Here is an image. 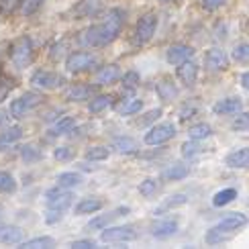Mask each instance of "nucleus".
<instances>
[{
    "label": "nucleus",
    "mask_w": 249,
    "mask_h": 249,
    "mask_svg": "<svg viewBox=\"0 0 249 249\" xmlns=\"http://www.w3.org/2000/svg\"><path fill=\"white\" fill-rule=\"evenodd\" d=\"M31 84H33L37 90L43 92H51V90H59L66 84V78L57 74L53 70H37L33 76H31Z\"/></svg>",
    "instance_id": "nucleus-7"
},
{
    "label": "nucleus",
    "mask_w": 249,
    "mask_h": 249,
    "mask_svg": "<svg viewBox=\"0 0 249 249\" xmlns=\"http://www.w3.org/2000/svg\"><path fill=\"white\" fill-rule=\"evenodd\" d=\"M102 206H105V202H102L98 196H86V198H82L76 206H74V214L82 216V214H94L98 213Z\"/></svg>",
    "instance_id": "nucleus-26"
},
{
    "label": "nucleus",
    "mask_w": 249,
    "mask_h": 249,
    "mask_svg": "<svg viewBox=\"0 0 249 249\" xmlns=\"http://www.w3.org/2000/svg\"><path fill=\"white\" fill-rule=\"evenodd\" d=\"M213 133L214 131H213V127L209 123H196V124H192V127L188 129V137L196 139V141H204V139H209Z\"/></svg>",
    "instance_id": "nucleus-34"
},
{
    "label": "nucleus",
    "mask_w": 249,
    "mask_h": 249,
    "mask_svg": "<svg viewBox=\"0 0 249 249\" xmlns=\"http://www.w3.org/2000/svg\"><path fill=\"white\" fill-rule=\"evenodd\" d=\"M43 2L45 0H23L18 6V13L23 15V17H33L37 15L41 8H43Z\"/></svg>",
    "instance_id": "nucleus-39"
},
{
    "label": "nucleus",
    "mask_w": 249,
    "mask_h": 249,
    "mask_svg": "<svg viewBox=\"0 0 249 249\" xmlns=\"http://www.w3.org/2000/svg\"><path fill=\"white\" fill-rule=\"evenodd\" d=\"M15 88V80L13 78H6V76H0V105L8 98L10 90Z\"/></svg>",
    "instance_id": "nucleus-45"
},
{
    "label": "nucleus",
    "mask_w": 249,
    "mask_h": 249,
    "mask_svg": "<svg viewBox=\"0 0 249 249\" xmlns=\"http://www.w3.org/2000/svg\"><path fill=\"white\" fill-rule=\"evenodd\" d=\"M110 147L115 149L117 153L129 155V153H135L139 149V143H137L135 137H129V135H117V137L110 139Z\"/></svg>",
    "instance_id": "nucleus-23"
},
{
    "label": "nucleus",
    "mask_w": 249,
    "mask_h": 249,
    "mask_svg": "<svg viewBox=\"0 0 249 249\" xmlns=\"http://www.w3.org/2000/svg\"><path fill=\"white\" fill-rule=\"evenodd\" d=\"M17 190V180L8 172H0V192L2 194H13Z\"/></svg>",
    "instance_id": "nucleus-43"
},
{
    "label": "nucleus",
    "mask_w": 249,
    "mask_h": 249,
    "mask_svg": "<svg viewBox=\"0 0 249 249\" xmlns=\"http://www.w3.org/2000/svg\"><path fill=\"white\" fill-rule=\"evenodd\" d=\"M6 51H8V45H6V43H0V59L4 57V53H6Z\"/></svg>",
    "instance_id": "nucleus-54"
},
{
    "label": "nucleus",
    "mask_w": 249,
    "mask_h": 249,
    "mask_svg": "<svg viewBox=\"0 0 249 249\" xmlns=\"http://www.w3.org/2000/svg\"><path fill=\"white\" fill-rule=\"evenodd\" d=\"M231 57L237 61V64L249 66V43H247V41H241V43H237V45L233 47Z\"/></svg>",
    "instance_id": "nucleus-37"
},
{
    "label": "nucleus",
    "mask_w": 249,
    "mask_h": 249,
    "mask_svg": "<svg viewBox=\"0 0 249 249\" xmlns=\"http://www.w3.org/2000/svg\"><path fill=\"white\" fill-rule=\"evenodd\" d=\"M161 117V108H151L149 112H145L143 115V121H139L141 127H145V123H153V121H158Z\"/></svg>",
    "instance_id": "nucleus-50"
},
{
    "label": "nucleus",
    "mask_w": 249,
    "mask_h": 249,
    "mask_svg": "<svg viewBox=\"0 0 249 249\" xmlns=\"http://www.w3.org/2000/svg\"><path fill=\"white\" fill-rule=\"evenodd\" d=\"M133 239H137L135 227L131 225H117V227H107L100 231V241L102 243H129Z\"/></svg>",
    "instance_id": "nucleus-10"
},
{
    "label": "nucleus",
    "mask_w": 249,
    "mask_h": 249,
    "mask_svg": "<svg viewBox=\"0 0 249 249\" xmlns=\"http://www.w3.org/2000/svg\"><path fill=\"white\" fill-rule=\"evenodd\" d=\"M124 27V13L121 8H108L98 23H92L84 33V43L90 47H107L115 41Z\"/></svg>",
    "instance_id": "nucleus-1"
},
{
    "label": "nucleus",
    "mask_w": 249,
    "mask_h": 249,
    "mask_svg": "<svg viewBox=\"0 0 249 249\" xmlns=\"http://www.w3.org/2000/svg\"><path fill=\"white\" fill-rule=\"evenodd\" d=\"M182 158H196L200 151H202V147H200V141H196V139H190V141H186V143H182Z\"/></svg>",
    "instance_id": "nucleus-44"
},
{
    "label": "nucleus",
    "mask_w": 249,
    "mask_h": 249,
    "mask_svg": "<svg viewBox=\"0 0 249 249\" xmlns=\"http://www.w3.org/2000/svg\"><path fill=\"white\" fill-rule=\"evenodd\" d=\"M160 2H178V0H160Z\"/></svg>",
    "instance_id": "nucleus-55"
},
{
    "label": "nucleus",
    "mask_w": 249,
    "mask_h": 249,
    "mask_svg": "<svg viewBox=\"0 0 249 249\" xmlns=\"http://www.w3.org/2000/svg\"><path fill=\"white\" fill-rule=\"evenodd\" d=\"M6 119H10V112H6L4 108H0V127L6 123Z\"/></svg>",
    "instance_id": "nucleus-53"
},
{
    "label": "nucleus",
    "mask_w": 249,
    "mask_h": 249,
    "mask_svg": "<svg viewBox=\"0 0 249 249\" xmlns=\"http://www.w3.org/2000/svg\"><path fill=\"white\" fill-rule=\"evenodd\" d=\"M158 25H160V18L155 13H145L141 15V18L137 20L135 25V43L137 45H147L149 41L155 37L158 33Z\"/></svg>",
    "instance_id": "nucleus-4"
},
{
    "label": "nucleus",
    "mask_w": 249,
    "mask_h": 249,
    "mask_svg": "<svg viewBox=\"0 0 249 249\" xmlns=\"http://www.w3.org/2000/svg\"><path fill=\"white\" fill-rule=\"evenodd\" d=\"M239 84H241V88H243V90H249V70H247V71H243V74L239 76Z\"/></svg>",
    "instance_id": "nucleus-52"
},
{
    "label": "nucleus",
    "mask_w": 249,
    "mask_h": 249,
    "mask_svg": "<svg viewBox=\"0 0 249 249\" xmlns=\"http://www.w3.org/2000/svg\"><path fill=\"white\" fill-rule=\"evenodd\" d=\"M247 225H249V216L247 214H243V213H227L219 223L206 231L204 243L206 245L227 243L237 231H241L243 227H247Z\"/></svg>",
    "instance_id": "nucleus-2"
},
{
    "label": "nucleus",
    "mask_w": 249,
    "mask_h": 249,
    "mask_svg": "<svg viewBox=\"0 0 249 249\" xmlns=\"http://www.w3.org/2000/svg\"><path fill=\"white\" fill-rule=\"evenodd\" d=\"M20 2L23 0H0V10H2V15H13L15 10H18Z\"/></svg>",
    "instance_id": "nucleus-48"
},
{
    "label": "nucleus",
    "mask_w": 249,
    "mask_h": 249,
    "mask_svg": "<svg viewBox=\"0 0 249 249\" xmlns=\"http://www.w3.org/2000/svg\"><path fill=\"white\" fill-rule=\"evenodd\" d=\"M115 110H117V115H121V117H135V115H139V112L143 110V100L141 98H124V100L117 102Z\"/></svg>",
    "instance_id": "nucleus-24"
},
{
    "label": "nucleus",
    "mask_w": 249,
    "mask_h": 249,
    "mask_svg": "<svg viewBox=\"0 0 249 249\" xmlns=\"http://www.w3.org/2000/svg\"><path fill=\"white\" fill-rule=\"evenodd\" d=\"M192 55H194V47L186 45V43H176L165 49V61H168L170 66H180L184 61L192 59Z\"/></svg>",
    "instance_id": "nucleus-15"
},
{
    "label": "nucleus",
    "mask_w": 249,
    "mask_h": 249,
    "mask_svg": "<svg viewBox=\"0 0 249 249\" xmlns=\"http://www.w3.org/2000/svg\"><path fill=\"white\" fill-rule=\"evenodd\" d=\"M102 0H78V2L70 8V17L74 20H82V18H94L100 15L102 10Z\"/></svg>",
    "instance_id": "nucleus-13"
},
{
    "label": "nucleus",
    "mask_w": 249,
    "mask_h": 249,
    "mask_svg": "<svg viewBox=\"0 0 249 249\" xmlns=\"http://www.w3.org/2000/svg\"><path fill=\"white\" fill-rule=\"evenodd\" d=\"M0 76H2V74H0Z\"/></svg>",
    "instance_id": "nucleus-56"
},
{
    "label": "nucleus",
    "mask_w": 249,
    "mask_h": 249,
    "mask_svg": "<svg viewBox=\"0 0 249 249\" xmlns=\"http://www.w3.org/2000/svg\"><path fill=\"white\" fill-rule=\"evenodd\" d=\"M20 158L27 163H35V161L43 160V151H41L37 145H23V147H20Z\"/></svg>",
    "instance_id": "nucleus-36"
},
{
    "label": "nucleus",
    "mask_w": 249,
    "mask_h": 249,
    "mask_svg": "<svg viewBox=\"0 0 249 249\" xmlns=\"http://www.w3.org/2000/svg\"><path fill=\"white\" fill-rule=\"evenodd\" d=\"M121 84L124 90H135L139 84H141V76H139V71L137 70H129V71H124V74L121 76Z\"/></svg>",
    "instance_id": "nucleus-40"
},
{
    "label": "nucleus",
    "mask_w": 249,
    "mask_h": 249,
    "mask_svg": "<svg viewBox=\"0 0 249 249\" xmlns=\"http://www.w3.org/2000/svg\"><path fill=\"white\" fill-rule=\"evenodd\" d=\"M98 57L90 51H74L66 57V70L70 74H82V71H90L92 68H96Z\"/></svg>",
    "instance_id": "nucleus-8"
},
{
    "label": "nucleus",
    "mask_w": 249,
    "mask_h": 249,
    "mask_svg": "<svg viewBox=\"0 0 249 249\" xmlns=\"http://www.w3.org/2000/svg\"><path fill=\"white\" fill-rule=\"evenodd\" d=\"M229 0H200V6L206 10V13H214V10L223 8Z\"/></svg>",
    "instance_id": "nucleus-49"
},
{
    "label": "nucleus",
    "mask_w": 249,
    "mask_h": 249,
    "mask_svg": "<svg viewBox=\"0 0 249 249\" xmlns=\"http://www.w3.org/2000/svg\"><path fill=\"white\" fill-rule=\"evenodd\" d=\"M66 49H68L66 41H57V43L51 45V49H49V59L57 61L59 57H64V55H66ZM66 57H68V55H66Z\"/></svg>",
    "instance_id": "nucleus-46"
},
{
    "label": "nucleus",
    "mask_w": 249,
    "mask_h": 249,
    "mask_svg": "<svg viewBox=\"0 0 249 249\" xmlns=\"http://www.w3.org/2000/svg\"><path fill=\"white\" fill-rule=\"evenodd\" d=\"M243 108V102L239 96H231V98H221L213 105V112L219 117H227V115H235Z\"/></svg>",
    "instance_id": "nucleus-18"
},
{
    "label": "nucleus",
    "mask_w": 249,
    "mask_h": 249,
    "mask_svg": "<svg viewBox=\"0 0 249 249\" xmlns=\"http://www.w3.org/2000/svg\"><path fill=\"white\" fill-rule=\"evenodd\" d=\"M160 180L158 178H145L141 184H139V194L145 196V198H151V196H155L160 192Z\"/></svg>",
    "instance_id": "nucleus-38"
},
{
    "label": "nucleus",
    "mask_w": 249,
    "mask_h": 249,
    "mask_svg": "<svg viewBox=\"0 0 249 249\" xmlns=\"http://www.w3.org/2000/svg\"><path fill=\"white\" fill-rule=\"evenodd\" d=\"M121 76H123L121 66L108 64V66L100 68V70L96 71V82H98L100 86H110V84H117V82L121 80Z\"/></svg>",
    "instance_id": "nucleus-19"
},
{
    "label": "nucleus",
    "mask_w": 249,
    "mask_h": 249,
    "mask_svg": "<svg viewBox=\"0 0 249 249\" xmlns=\"http://www.w3.org/2000/svg\"><path fill=\"white\" fill-rule=\"evenodd\" d=\"M74 192L70 188H64V186H55V188H49L43 196V200L47 204V209H61V211H68L71 204H74Z\"/></svg>",
    "instance_id": "nucleus-9"
},
{
    "label": "nucleus",
    "mask_w": 249,
    "mask_h": 249,
    "mask_svg": "<svg viewBox=\"0 0 249 249\" xmlns=\"http://www.w3.org/2000/svg\"><path fill=\"white\" fill-rule=\"evenodd\" d=\"M55 245V239L49 235H41V237H33V239H27L23 241L18 247L20 249H45V247H53Z\"/></svg>",
    "instance_id": "nucleus-33"
},
{
    "label": "nucleus",
    "mask_w": 249,
    "mask_h": 249,
    "mask_svg": "<svg viewBox=\"0 0 249 249\" xmlns=\"http://www.w3.org/2000/svg\"><path fill=\"white\" fill-rule=\"evenodd\" d=\"M129 213H131L129 206H117V209H112L105 214H98L94 219H90L86 229L88 231H102V229H107V227H110L117 219H121V216H127Z\"/></svg>",
    "instance_id": "nucleus-11"
},
{
    "label": "nucleus",
    "mask_w": 249,
    "mask_h": 249,
    "mask_svg": "<svg viewBox=\"0 0 249 249\" xmlns=\"http://www.w3.org/2000/svg\"><path fill=\"white\" fill-rule=\"evenodd\" d=\"M110 107H115V98L110 94H94L88 100V110L92 115H100V112L108 110Z\"/></svg>",
    "instance_id": "nucleus-28"
},
{
    "label": "nucleus",
    "mask_w": 249,
    "mask_h": 249,
    "mask_svg": "<svg viewBox=\"0 0 249 249\" xmlns=\"http://www.w3.org/2000/svg\"><path fill=\"white\" fill-rule=\"evenodd\" d=\"M155 94H158V98L163 102V105H170V102L178 100L180 88L176 86L170 78H161L158 84H155Z\"/></svg>",
    "instance_id": "nucleus-17"
},
{
    "label": "nucleus",
    "mask_w": 249,
    "mask_h": 249,
    "mask_svg": "<svg viewBox=\"0 0 249 249\" xmlns=\"http://www.w3.org/2000/svg\"><path fill=\"white\" fill-rule=\"evenodd\" d=\"M110 158V149L105 145H92L86 149V160L88 161H107Z\"/></svg>",
    "instance_id": "nucleus-35"
},
{
    "label": "nucleus",
    "mask_w": 249,
    "mask_h": 249,
    "mask_svg": "<svg viewBox=\"0 0 249 249\" xmlns=\"http://www.w3.org/2000/svg\"><path fill=\"white\" fill-rule=\"evenodd\" d=\"M70 247L71 249H92V247H96V241L94 239H78V241H71Z\"/></svg>",
    "instance_id": "nucleus-51"
},
{
    "label": "nucleus",
    "mask_w": 249,
    "mask_h": 249,
    "mask_svg": "<svg viewBox=\"0 0 249 249\" xmlns=\"http://www.w3.org/2000/svg\"><path fill=\"white\" fill-rule=\"evenodd\" d=\"M74 127H76V117L66 115V117L57 119L53 124H51L47 135H49V137H61V135H68V133L74 131Z\"/></svg>",
    "instance_id": "nucleus-25"
},
{
    "label": "nucleus",
    "mask_w": 249,
    "mask_h": 249,
    "mask_svg": "<svg viewBox=\"0 0 249 249\" xmlns=\"http://www.w3.org/2000/svg\"><path fill=\"white\" fill-rule=\"evenodd\" d=\"M176 78L180 80V84L184 88H194L196 80H198V66H196L192 59L176 66Z\"/></svg>",
    "instance_id": "nucleus-16"
},
{
    "label": "nucleus",
    "mask_w": 249,
    "mask_h": 249,
    "mask_svg": "<svg viewBox=\"0 0 249 249\" xmlns=\"http://www.w3.org/2000/svg\"><path fill=\"white\" fill-rule=\"evenodd\" d=\"M186 202H188V196H186V194H174V196H170L168 200H163L160 206H155V209H153V214H155V216L168 214L170 211L178 209V206H184Z\"/></svg>",
    "instance_id": "nucleus-29"
},
{
    "label": "nucleus",
    "mask_w": 249,
    "mask_h": 249,
    "mask_svg": "<svg viewBox=\"0 0 249 249\" xmlns=\"http://www.w3.org/2000/svg\"><path fill=\"white\" fill-rule=\"evenodd\" d=\"M190 176V165L188 163H172L161 172V178L165 182H178Z\"/></svg>",
    "instance_id": "nucleus-27"
},
{
    "label": "nucleus",
    "mask_w": 249,
    "mask_h": 249,
    "mask_svg": "<svg viewBox=\"0 0 249 249\" xmlns=\"http://www.w3.org/2000/svg\"><path fill=\"white\" fill-rule=\"evenodd\" d=\"M94 94H96V86H92V84H74L68 90L66 100H70V102H84V100H90Z\"/></svg>",
    "instance_id": "nucleus-21"
},
{
    "label": "nucleus",
    "mask_w": 249,
    "mask_h": 249,
    "mask_svg": "<svg viewBox=\"0 0 249 249\" xmlns=\"http://www.w3.org/2000/svg\"><path fill=\"white\" fill-rule=\"evenodd\" d=\"M64 213L61 209H47L45 213V225H57L61 219H64Z\"/></svg>",
    "instance_id": "nucleus-47"
},
{
    "label": "nucleus",
    "mask_w": 249,
    "mask_h": 249,
    "mask_svg": "<svg viewBox=\"0 0 249 249\" xmlns=\"http://www.w3.org/2000/svg\"><path fill=\"white\" fill-rule=\"evenodd\" d=\"M43 100L41 98L39 92H23L20 96H17L13 102H10V107H8V112H10V119H23L27 117L31 110H33L39 102Z\"/></svg>",
    "instance_id": "nucleus-5"
},
{
    "label": "nucleus",
    "mask_w": 249,
    "mask_h": 249,
    "mask_svg": "<svg viewBox=\"0 0 249 249\" xmlns=\"http://www.w3.org/2000/svg\"><path fill=\"white\" fill-rule=\"evenodd\" d=\"M233 200H237V190L235 188H223L219 192H214L213 196V206H216V209H223V206L231 204Z\"/></svg>",
    "instance_id": "nucleus-32"
},
{
    "label": "nucleus",
    "mask_w": 249,
    "mask_h": 249,
    "mask_svg": "<svg viewBox=\"0 0 249 249\" xmlns=\"http://www.w3.org/2000/svg\"><path fill=\"white\" fill-rule=\"evenodd\" d=\"M225 165L227 168H233V170L249 168V147H239V149H233L231 153H227Z\"/></svg>",
    "instance_id": "nucleus-20"
},
{
    "label": "nucleus",
    "mask_w": 249,
    "mask_h": 249,
    "mask_svg": "<svg viewBox=\"0 0 249 249\" xmlns=\"http://www.w3.org/2000/svg\"><path fill=\"white\" fill-rule=\"evenodd\" d=\"M202 68L209 71H225L229 68V55L221 47H211L202 55Z\"/></svg>",
    "instance_id": "nucleus-12"
},
{
    "label": "nucleus",
    "mask_w": 249,
    "mask_h": 249,
    "mask_svg": "<svg viewBox=\"0 0 249 249\" xmlns=\"http://www.w3.org/2000/svg\"><path fill=\"white\" fill-rule=\"evenodd\" d=\"M55 182L59 184V186H64V188H78L80 184H84L86 182V178L82 176L80 172H61V174H57V178H55Z\"/></svg>",
    "instance_id": "nucleus-30"
},
{
    "label": "nucleus",
    "mask_w": 249,
    "mask_h": 249,
    "mask_svg": "<svg viewBox=\"0 0 249 249\" xmlns=\"http://www.w3.org/2000/svg\"><path fill=\"white\" fill-rule=\"evenodd\" d=\"M53 158L61 163H68V161H74L76 160V149L74 147H68V145H59V147L53 149Z\"/></svg>",
    "instance_id": "nucleus-41"
},
{
    "label": "nucleus",
    "mask_w": 249,
    "mask_h": 249,
    "mask_svg": "<svg viewBox=\"0 0 249 249\" xmlns=\"http://www.w3.org/2000/svg\"><path fill=\"white\" fill-rule=\"evenodd\" d=\"M20 137H23V129H20V127H10V129L2 131V133H0V151L10 147V145L18 143Z\"/></svg>",
    "instance_id": "nucleus-31"
},
{
    "label": "nucleus",
    "mask_w": 249,
    "mask_h": 249,
    "mask_svg": "<svg viewBox=\"0 0 249 249\" xmlns=\"http://www.w3.org/2000/svg\"><path fill=\"white\" fill-rule=\"evenodd\" d=\"M233 119H231V129L233 131H247L249 129V112H243V110H239V112H235V115H231Z\"/></svg>",
    "instance_id": "nucleus-42"
},
{
    "label": "nucleus",
    "mask_w": 249,
    "mask_h": 249,
    "mask_svg": "<svg viewBox=\"0 0 249 249\" xmlns=\"http://www.w3.org/2000/svg\"><path fill=\"white\" fill-rule=\"evenodd\" d=\"M176 124L172 121H163V123H158L153 127L147 129V133L143 135V143L145 145H163L176 137Z\"/></svg>",
    "instance_id": "nucleus-6"
},
{
    "label": "nucleus",
    "mask_w": 249,
    "mask_h": 249,
    "mask_svg": "<svg viewBox=\"0 0 249 249\" xmlns=\"http://www.w3.org/2000/svg\"><path fill=\"white\" fill-rule=\"evenodd\" d=\"M180 229V221L178 219H174V216H161V219H158L153 225H151V229L149 233L155 237V239H170V237H174L176 233H178Z\"/></svg>",
    "instance_id": "nucleus-14"
},
{
    "label": "nucleus",
    "mask_w": 249,
    "mask_h": 249,
    "mask_svg": "<svg viewBox=\"0 0 249 249\" xmlns=\"http://www.w3.org/2000/svg\"><path fill=\"white\" fill-rule=\"evenodd\" d=\"M0 241L4 245H20L25 241V231L17 225H4L0 227Z\"/></svg>",
    "instance_id": "nucleus-22"
},
{
    "label": "nucleus",
    "mask_w": 249,
    "mask_h": 249,
    "mask_svg": "<svg viewBox=\"0 0 249 249\" xmlns=\"http://www.w3.org/2000/svg\"><path fill=\"white\" fill-rule=\"evenodd\" d=\"M8 55H10V61H13V66L23 71L27 68L33 66V59H35V47H33V41H31V37L23 35L18 37L13 47L8 49Z\"/></svg>",
    "instance_id": "nucleus-3"
}]
</instances>
